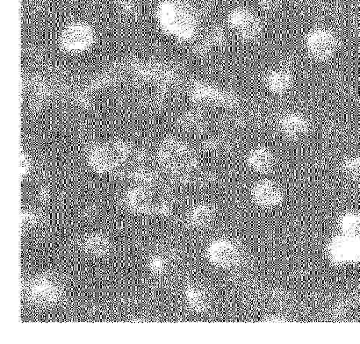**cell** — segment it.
Returning <instances> with one entry per match:
<instances>
[{"label": "cell", "instance_id": "cell-11", "mask_svg": "<svg viewBox=\"0 0 360 344\" xmlns=\"http://www.w3.org/2000/svg\"><path fill=\"white\" fill-rule=\"evenodd\" d=\"M211 261L219 267H228L236 259V250L225 241L215 242L208 250Z\"/></svg>", "mask_w": 360, "mask_h": 344}, {"label": "cell", "instance_id": "cell-19", "mask_svg": "<svg viewBox=\"0 0 360 344\" xmlns=\"http://www.w3.org/2000/svg\"><path fill=\"white\" fill-rule=\"evenodd\" d=\"M32 161L26 153H20V167H21V174L25 175L28 173V171L31 169Z\"/></svg>", "mask_w": 360, "mask_h": 344}, {"label": "cell", "instance_id": "cell-8", "mask_svg": "<svg viewBox=\"0 0 360 344\" xmlns=\"http://www.w3.org/2000/svg\"><path fill=\"white\" fill-rule=\"evenodd\" d=\"M247 163L257 173H268L275 166L276 155L267 146H256L248 153Z\"/></svg>", "mask_w": 360, "mask_h": 344}, {"label": "cell", "instance_id": "cell-18", "mask_svg": "<svg viewBox=\"0 0 360 344\" xmlns=\"http://www.w3.org/2000/svg\"><path fill=\"white\" fill-rule=\"evenodd\" d=\"M207 298L202 293H196L191 298L192 305L198 310L202 311L207 305Z\"/></svg>", "mask_w": 360, "mask_h": 344}, {"label": "cell", "instance_id": "cell-6", "mask_svg": "<svg viewBox=\"0 0 360 344\" xmlns=\"http://www.w3.org/2000/svg\"><path fill=\"white\" fill-rule=\"evenodd\" d=\"M279 130L285 138L290 140L304 139L311 134V121L305 115L297 112H289L279 120Z\"/></svg>", "mask_w": 360, "mask_h": 344}, {"label": "cell", "instance_id": "cell-4", "mask_svg": "<svg viewBox=\"0 0 360 344\" xmlns=\"http://www.w3.org/2000/svg\"><path fill=\"white\" fill-rule=\"evenodd\" d=\"M227 28L245 42H254L261 38L264 25L259 14L249 6H238L226 16Z\"/></svg>", "mask_w": 360, "mask_h": 344}, {"label": "cell", "instance_id": "cell-12", "mask_svg": "<svg viewBox=\"0 0 360 344\" xmlns=\"http://www.w3.org/2000/svg\"><path fill=\"white\" fill-rule=\"evenodd\" d=\"M215 217L214 208L208 204H200L193 208L190 213L191 224L198 228H205L213 223Z\"/></svg>", "mask_w": 360, "mask_h": 344}, {"label": "cell", "instance_id": "cell-7", "mask_svg": "<svg viewBox=\"0 0 360 344\" xmlns=\"http://www.w3.org/2000/svg\"><path fill=\"white\" fill-rule=\"evenodd\" d=\"M252 197L257 205L273 208L283 202L285 192L282 186L277 182L263 181L258 183L252 191Z\"/></svg>", "mask_w": 360, "mask_h": 344}, {"label": "cell", "instance_id": "cell-13", "mask_svg": "<svg viewBox=\"0 0 360 344\" xmlns=\"http://www.w3.org/2000/svg\"><path fill=\"white\" fill-rule=\"evenodd\" d=\"M354 236H349V238H343L342 239V242L337 243L336 245V250H342L341 252H337L338 254L337 257H340L342 259H348L349 257L358 256L360 255V241H355Z\"/></svg>", "mask_w": 360, "mask_h": 344}, {"label": "cell", "instance_id": "cell-10", "mask_svg": "<svg viewBox=\"0 0 360 344\" xmlns=\"http://www.w3.org/2000/svg\"><path fill=\"white\" fill-rule=\"evenodd\" d=\"M126 202L129 209L136 212L146 213L153 210L155 196L148 188L136 187L129 190Z\"/></svg>", "mask_w": 360, "mask_h": 344}, {"label": "cell", "instance_id": "cell-14", "mask_svg": "<svg viewBox=\"0 0 360 344\" xmlns=\"http://www.w3.org/2000/svg\"><path fill=\"white\" fill-rule=\"evenodd\" d=\"M110 243L100 235H93L89 238L86 243V248H87L91 255L96 257H102L106 255L110 250Z\"/></svg>", "mask_w": 360, "mask_h": 344}, {"label": "cell", "instance_id": "cell-5", "mask_svg": "<svg viewBox=\"0 0 360 344\" xmlns=\"http://www.w3.org/2000/svg\"><path fill=\"white\" fill-rule=\"evenodd\" d=\"M94 42V35L90 28L82 25H73L63 31L60 46L69 53H82L89 49Z\"/></svg>", "mask_w": 360, "mask_h": 344}, {"label": "cell", "instance_id": "cell-16", "mask_svg": "<svg viewBox=\"0 0 360 344\" xmlns=\"http://www.w3.org/2000/svg\"><path fill=\"white\" fill-rule=\"evenodd\" d=\"M341 225L350 233L360 234V212H349L341 219Z\"/></svg>", "mask_w": 360, "mask_h": 344}, {"label": "cell", "instance_id": "cell-9", "mask_svg": "<svg viewBox=\"0 0 360 344\" xmlns=\"http://www.w3.org/2000/svg\"><path fill=\"white\" fill-rule=\"evenodd\" d=\"M264 84L266 88L274 94L284 95L293 88L295 78L289 70L273 69L265 75Z\"/></svg>", "mask_w": 360, "mask_h": 344}, {"label": "cell", "instance_id": "cell-2", "mask_svg": "<svg viewBox=\"0 0 360 344\" xmlns=\"http://www.w3.org/2000/svg\"><path fill=\"white\" fill-rule=\"evenodd\" d=\"M134 155L131 145L121 140L92 143L86 147L90 166L100 173H109L127 166Z\"/></svg>", "mask_w": 360, "mask_h": 344}, {"label": "cell", "instance_id": "cell-1", "mask_svg": "<svg viewBox=\"0 0 360 344\" xmlns=\"http://www.w3.org/2000/svg\"><path fill=\"white\" fill-rule=\"evenodd\" d=\"M155 15L160 30L177 41L195 42L201 32V13L192 0H163Z\"/></svg>", "mask_w": 360, "mask_h": 344}, {"label": "cell", "instance_id": "cell-20", "mask_svg": "<svg viewBox=\"0 0 360 344\" xmlns=\"http://www.w3.org/2000/svg\"><path fill=\"white\" fill-rule=\"evenodd\" d=\"M356 3L360 6V0H355Z\"/></svg>", "mask_w": 360, "mask_h": 344}, {"label": "cell", "instance_id": "cell-3", "mask_svg": "<svg viewBox=\"0 0 360 344\" xmlns=\"http://www.w3.org/2000/svg\"><path fill=\"white\" fill-rule=\"evenodd\" d=\"M305 51L309 58L319 63L333 60L340 48V39L338 34L326 26L313 27L305 35Z\"/></svg>", "mask_w": 360, "mask_h": 344}, {"label": "cell", "instance_id": "cell-15", "mask_svg": "<svg viewBox=\"0 0 360 344\" xmlns=\"http://www.w3.org/2000/svg\"><path fill=\"white\" fill-rule=\"evenodd\" d=\"M344 173L352 180L360 181V154H352L342 162Z\"/></svg>", "mask_w": 360, "mask_h": 344}, {"label": "cell", "instance_id": "cell-17", "mask_svg": "<svg viewBox=\"0 0 360 344\" xmlns=\"http://www.w3.org/2000/svg\"><path fill=\"white\" fill-rule=\"evenodd\" d=\"M284 0H257L260 8L265 13H274L280 9Z\"/></svg>", "mask_w": 360, "mask_h": 344}]
</instances>
